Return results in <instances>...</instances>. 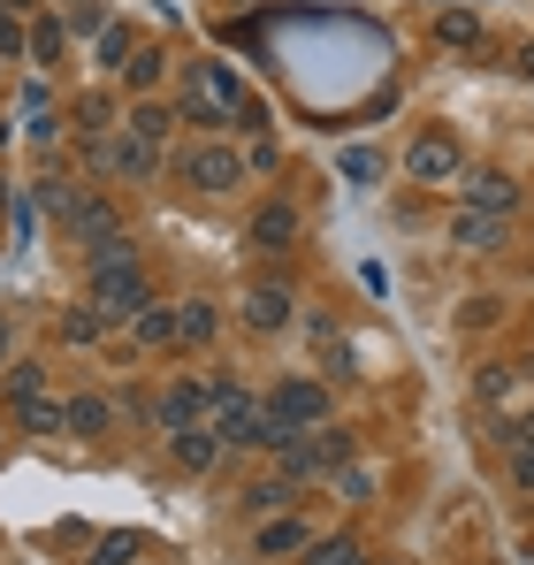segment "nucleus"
<instances>
[{
    "mask_svg": "<svg viewBox=\"0 0 534 565\" xmlns=\"http://www.w3.org/2000/svg\"><path fill=\"white\" fill-rule=\"evenodd\" d=\"M206 428H214L222 444H290V436L275 428V413H267L253 390H237V382H222V390H214V413H206Z\"/></svg>",
    "mask_w": 534,
    "mask_h": 565,
    "instance_id": "nucleus-1",
    "label": "nucleus"
},
{
    "mask_svg": "<svg viewBox=\"0 0 534 565\" xmlns=\"http://www.w3.org/2000/svg\"><path fill=\"white\" fill-rule=\"evenodd\" d=\"M92 306L107 313V321H138L153 298H146V276H138V260H99L92 268Z\"/></svg>",
    "mask_w": 534,
    "mask_h": 565,
    "instance_id": "nucleus-2",
    "label": "nucleus"
},
{
    "mask_svg": "<svg viewBox=\"0 0 534 565\" xmlns=\"http://www.w3.org/2000/svg\"><path fill=\"white\" fill-rule=\"evenodd\" d=\"M177 177L191 191H237V184H245V161H237L229 146L199 138V146H183V153H177Z\"/></svg>",
    "mask_w": 534,
    "mask_h": 565,
    "instance_id": "nucleus-3",
    "label": "nucleus"
},
{
    "mask_svg": "<svg viewBox=\"0 0 534 565\" xmlns=\"http://www.w3.org/2000/svg\"><path fill=\"white\" fill-rule=\"evenodd\" d=\"M267 413H275V428L282 436H298V428H313V420H329V390L321 382H275V397H267Z\"/></svg>",
    "mask_w": 534,
    "mask_h": 565,
    "instance_id": "nucleus-4",
    "label": "nucleus"
},
{
    "mask_svg": "<svg viewBox=\"0 0 534 565\" xmlns=\"http://www.w3.org/2000/svg\"><path fill=\"white\" fill-rule=\"evenodd\" d=\"M153 413H161V428H199V420L214 413V390L183 375V382H169V390H161V405H153Z\"/></svg>",
    "mask_w": 534,
    "mask_h": 565,
    "instance_id": "nucleus-5",
    "label": "nucleus"
},
{
    "mask_svg": "<svg viewBox=\"0 0 534 565\" xmlns=\"http://www.w3.org/2000/svg\"><path fill=\"white\" fill-rule=\"evenodd\" d=\"M177 115L191 122V130H222V122H237L222 99H214V85H206V70H191L183 77V99H177Z\"/></svg>",
    "mask_w": 534,
    "mask_h": 565,
    "instance_id": "nucleus-6",
    "label": "nucleus"
},
{
    "mask_svg": "<svg viewBox=\"0 0 534 565\" xmlns=\"http://www.w3.org/2000/svg\"><path fill=\"white\" fill-rule=\"evenodd\" d=\"M115 177H130V184H153V177H161V146L138 138L130 122H122V138H115Z\"/></svg>",
    "mask_w": 534,
    "mask_h": 565,
    "instance_id": "nucleus-7",
    "label": "nucleus"
},
{
    "mask_svg": "<svg viewBox=\"0 0 534 565\" xmlns=\"http://www.w3.org/2000/svg\"><path fill=\"white\" fill-rule=\"evenodd\" d=\"M405 169H413L420 184H444V177H458V146H450V138H420V146L405 153Z\"/></svg>",
    "mask_w": 534,
    "mask_h": 565,
    "instance_id": "nucleus-8",
    "label": "nucleus"
},
{
    "mask_svg": "<svg viewBox=\"0 0 534 565\" xmlns=\"http://www.w3.org/2000/svg\"><path fill=\"white\" fill-rule=\"evenodd\" d=\"M169 451H177V467H214V459H222V436H214V428H206V420H199V428H169Z\"/></svg>",
    "mask_w": 534,
    "mask_h": 565,
    "instance_id": "nucleus-9",
    "label": "nucleus"
},
{
    "mask_svg": "<svg viewBox=\"0 0 534 565\" xmlns=\"http://www.w3.org/2000/svg\"><path fill=\"white\" fill-rule=\"evenodd\" d=\"M450 237H458L466 253H489V245H504V214H489V206H466V214L450 222Z\"/></svg>",
    "mask_w": 534,
    "mask_h": 565,
    "instance_id": "nucleus-10",
    "label": "nucleus"
},
{
    "mask_svg": "<svg viewBox=\"0 0 534 565\" xmlns=\"http://www.w3.org/2000/svg\"><path fill=\"white\" fill-rule=\"evenodd\" d=\"M290 237H298V214H290L282 199H267L260 214H253V245H260V253H282Z\"/></svg>",
    "mask_w": 534,
    "mask_h": 565,
    "instance_id": "nucleus-11",
    "label": "nucleus"
},
{
    "mask_svg": "<svg viewBox=\"0 0 534 565\" xmlns=\"http://www.w3.org/2000/svg\"><path fill=\"white\" fill-rule=\"evenodd\" d=\"M282 321H290V290L282 282H260L245 298V329H282Z\"/></svg>",
    "mask_w": 534,
    "mask_h": 565,
    "instance_id": "nucleus-12",
    "label": "nucleus"
},
{
    "mask_svg": "<svg viewBox=\"0 0 534 565\" xmlns=\"http://www.w3.org/2000/svg\"><path fill=\"white\" fill-rule=\"evenodd\" d=\"M23 54H31L39 70H54V62L70 54V23H62V15H39V23H31V46H23Z\"/></svg>",
    "mask_w": 534,
    "mask_h": 565,
    "instance_id": "nucleus-13",
    "label": "nucleus"
},
{
    "mask_svg": "<svg viewBox=\"0 0 534 565\" xmlns=\"http://www.w3.org/2000/svg\"><path fill=\"white\" fill-rule=\"evenodd\" d=\"M15 420H23L31 436H62V428H70V405H54V397L39 390V397H15Z\"/></svg>",
    "mask_w": 534,
    "mask_h": 565,
    "instance_id": "nucleus-14",
    "label": "nucleus"
},
{
    "mask_svg": "<svg viewBox=\"0 0 534 565\" xmlns=\"http://www.w3.org/2000/svg\"><path fill=\"white\" fill-rule=\"evenodd\" d=\"M466 206L512 214V206H520V184H512V177H489V169H481V177H466Z\"/></svg>",
    "mask_w": 534,
    "mask_h": 565,
    "instance_id": "nucleus-15",
    "label": "nucleus"
},
{
    "mask_svg": "<svg viewBox=\"0 0 534 565\" xmlns=\"http://www.w3.org/2000/svg\"><path fill=\"white\" fill-rule=\"evenodd\" d=\"M130 344H183V329H177V306H146L138 321H130Z\"/></svg>",
    "mask_w": 534,
    "mask_h": 565,
    "instance_id": "nucleus-16",
    "label": "nucleus"
},
{
    "mask_svg": "<svg viewBox=\"0 0 534 565\" xmlns=\"http://www.w3.org/2000/svg\"><path fill=\"white\" fill-rule=\"evenodd\" d=\"M253 551H260V558H290V551H306V520H282V512H275L260 535H253Z\"/></svg>",
    "mask_w": 534,
    "mask_h": 565,
    "instance_id": "nucleus-17",
    "label": "nucleus"
},
{
    "mask_svg": "<svg viewBox=\"0 0 534 565\" xmlns=\"http://www.w3.org/2000/svg\"><path fill=\"white\" fill-rule=\"evenodd\" d=\"M107 420H115L107 397H92V390H85V397H70V436H85V444H92V436H107Z\"/></svg>",
    "mask_w": 534,
    "mask_h": 565,
    "instance_id": "nucleus-18",
    "label": "nucleus"
},
{
    "mask_svg": "<svg viewBox=\"0 0 534 565\" xmlns=\"http://www.w3.org/2000/svg\"><path fill=\"white\" fill-rule=\"evenodd\" d=\"M290 489H298V481H290V473H267V481H253V497H245V504H253V512H260V520H275V512H282V504H290Z\"/></svg>",
    "mask_w": 534,
    "mask_h": 565,
    "instance_id": "nucleus-19",
    "label": "nucleus"
},
{
    "mask_svg": "<svg viewBox=\"0 0 534 565\" xmlns=\"http://www.w3.org/2000/svg\"><path fill=\"white\" fill-rule=\"evenodd\" d=\"M107 122H115V99H107V93L77 99V130H85V138H107Z\"/></svg>",
    "mask_w": 534,
    "mask_h": 565,
    "instance_id": "nucleus-20",
    "label": "nucleus"
},
{
    "mask_svg": "<svg viewBox=\"0 0 534 565\" xmlns=\"http://www.w3.org/2000/svg\"><path fill=\"white\" fill-rule=\"evenodd\" d=\"M306 451H313V473H329V467H344V459H352V436H344V428H329L321 444L306 436Z\"/></svg>",
    "mask_w": 534,
    "mask_h": 565,
    "instance_id": "nucleus-21",
    "label": "nucleus"
},
{
    "mask_svg": "<svg viewBox=\"0 0 534 565\" xmlns=\"http://www.w3.org/2000/svg\"><path fill=\"white\" fill-rule=\"evenodd\" d=\"M337 169H344L352 184H382V153H374V146H344V161H337Z\"/></svg>",
    "mask_w": 534,
    "mask_h": 565,
    "instance_id": "nucleus-22",
    "label": "nucleus"
},
{
    "mask_svg": "<svg viewBox=\"0 0 534 565\" xmlns=\"http://www.w3.org/2000/svg\"><path fill=\"white\" fill-rule=\"evenodd\" d=\"M99 329H107V313H99V306H70V313H62V337H70V344H92Z\"/></svg>",
    "mask_w": 534,
    "mask_h": 565,
    "instance_id": "nucleus-23",
    "label": "nucleus"
},
{
    "mask_svg": "<svg viewBox=\"0 0 534 565\" xmlns=\"http://www.w3.org/2000/svg\"><path fill=\"white\" fill-rule=\"evenodd\" d=\"M130 130H138V138H153V146H169L177 115H169V107H130Z\"/></svg>",
    "mask_w": 534,
    "mask_h": 565,
    "instance_id": "nucleus-24",
    "label": "nucleus"
},
{
    "mask_svg": "<svg viewBox=\"0 0 534 565\" xmlns=\"http://www.w3.org/2000/svg\"><path fill=\"white\" fill-rule=\"evenodd\" d=\"M436 39H444V46H473V39H481V23H473L466 8H450V15H436Z\"/></svg>",
    "mask_w": 534,
    "mask_h": 565,
    "instance_id": "nucleus-25",
    "label": "nucleus"
},
{
    "mask_svg": "<svg viewBox=\"0 0 534 565\" xmlns=\"http://www.w3.org/2000/svg\"><path fill=\"white\" fill-rule=\"evenodd\" d=\"M177 329H183V344H206L214 337V306H177Z\"/></svg>",
    "mask_w": 534,
    "mask_h": 565,
    "instance_id": "nucleus-26",
    "label": "nucleus"
},
{
    "mask_svg": "<svg viewBox=\"0 0 534 565\" xmlns=\"http://www.w3.org/2000/svg\"><path fill=\"white\" fill-rule=\"evenodd\" d=\"M99 62H107V70H122V62H130V31H122V23H107V31H99Z\"/></svg>",
    "mask_w": 534,
    "mask_h": 565,
    "instance_id": "nucleus-27",
    "label": "nucleus"
},
{
    "mask_svg": "<svg viewBox=\"0 0 534 565\" xmlns=\"http://www.w3.org/2000/svg\"><path fill=\"white\" fill-rule=\"evenodd\" d=\"M313 565H366V551H359L352 535H337V543H321V551H313Z\"/></svg>",
    "mask_w": 534,
    "mask_h": 565,
    "instance_id": "nucleus-28",
    "label": "nucleus"
},
{
    "mask_svg": "<svg viewBox=\"0 0 534 565\" xmlns=\"http://www.w3.org/2000/svg\"><path fill=\"white\" fill-rule=\"evenodd\" d=\"M39 390H46V367H39V360H23V367L8 375V397H39Z\"/></svg>",
    "mask_w": 534,
    "mask_h": 565,
    "instance_id": "nucleus-29",
    "label": "nucleus"
},
{
    "mask_svg": "<svg viewBox=\"0 0 534 565\" xmlns=\"http://www.w3.org/2000/svg\"><path fill=\"white\" fill-rule=\"evenodd\" d=\"M130 558H138V543H130V535H107V543H99L85 565H130Z\"/></svg>",
    "mask_w": 534,
    "mask_h": 565,
    "instance_id": "nucleus-30",
    "label": "nucleus"
},
{
    "mask_svg": "<svg viewBox=\"0 0 534 565\" xmlns=\"http://www.w3.org/2000/svg\"><path fill=\"white\" fill-rule=\"evenodd\" d=\"M337 489H344L352 504H366V497H374V473L366 467H337Z\"/></svg>",
    "mask_w": 534,
    "mask_h": 565,
    "instance_id": "nucleus-31",
    "label": "nucleus"
},
{
    "mask_svg": "<svg viewBox=\"0 0 534 565\" xmlns=\"http://www.w3.org/2000/svg\"><path fill=\"white\" fill-rule=\"evenodd\" d=\"M122 77H130V85H153V77H161V54H153V46H146V54H130V62H122Z\"/></svg>",
    "mask_w": 534,
    "mask_h": 565,
    "instance_id": "nucleus-32",
    "label": "nucleus"
},
{
    "mask_svg": "<svg viewBox=\"0 0 534 565\" xmlns=\"http://www.w3.org/2000/svg\"><path fill=\"white\" fill-rule=\"evenodd\" d=\"M512 473H520V481H534V444H527V436L512 444Z\"/></svg>",
    "mask_w": 534,
    "mask_h": 565,
    "instance_id": "nucleus-33",
    "label": "nucleus"
},
{
    "mask_svg": "<svg viewBox=\"0 0 534 565\" xmlns=\"http://www.w3.org/2000/svg\"><path fill=\"white\" fill-rule=\"evenodd\" d=\"M0 8H8V15H23V8H39V0H0Z\"/></svg>",
    "mask_w": 534,
    "mask_h": 565,
    "instance_id": "nucleus-34",
    "label": "nucleus"
},
{
    "mask_svg": "<svg viewBox=\"0 0 534 565\" xmlns=\"http://www.w3.org/2000/svg\"><path fill=\"white\" fill-rule=\"evenodd\" d=\"M520 70H527V77H534V46H527V54H520Z\"/></svg>",
    "mask_w": 534,
    "mask_h": 565,
    "instance_id": "nucleus-35",
    "label": "nucleus"
},
{
    "mask_svg": "<svg viewBox=\"0 0 534 565\" xmlns=\"http://www.w3.org/2000/svg\"><path fill=\"white\" fill-rule=\"evenodd\" d=\"M0 206H8V177H0Z\"/></svg>",
    "mask_w": 534,
    "mask_h": 565,
    "instance_id": "nucleus-36",
    "label": "nucleus"
}]
</instances>
